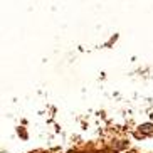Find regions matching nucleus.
Returning <instances> with one entry per match:
<instances>
[{
    "label": "nucleus",
    "instance_id": "1",
    "mask_svg": "<svg viewBox=\"0 0 153 153\" xmlns=\"http://www.w3.org/2000/svg\"><path fill=\"white\" fill-rule=\"evenodd\" d=\"M140 128H141V131H145V133H152V131H153V125H150V123L140 126Z\"/></svg>",
    "mask_w": 153,
    "mask_h": 153
}]
</instances>
